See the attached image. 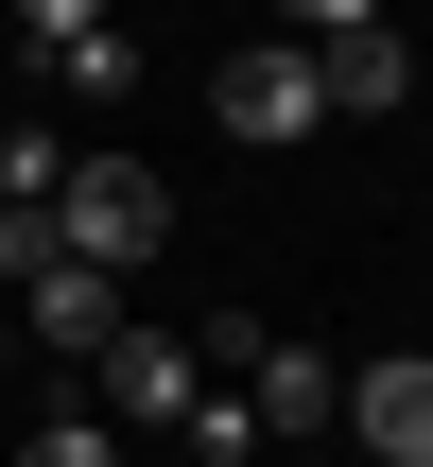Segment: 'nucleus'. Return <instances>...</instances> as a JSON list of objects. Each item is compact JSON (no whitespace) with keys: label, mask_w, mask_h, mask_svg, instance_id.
Listing matches in <instances>:
<instances>
[{"label":"nucleus","mask_w":433,"mask_h":467,"mask_svg":"<svg viewBox=\"0 0 433 467\" xmlns=\"http://www.w3.org/2000/svg\"><path fill=\"white\" fill-rule=\"evenodd\" d=\"M156 225H174V191L139 173V156H69V191H52V243H69V277H139L156 260Z\"/></svg>","instance_id":"f257e3e1"},{"label":"nucleus","mask_w":433,"mask_h":467,"mask_svg":"<svg viewBox=\"0 0 433 467\" xmlns=\"http://www.w3.org/2000/svg\"><path fill=\"white\" fill-rule=\"evenodd\" d=\"M208 121H226V139H312L330 87H312V52L278 35V52H226V69H208Z\"/></svg>","instance_id":"f03ea898"},{"label":"nucleus","mask_w":433,"mask_h":467,"mask_svg":"<svg viewBox=\"0 0 433 467\" xmlns=\"http://www.w3.org/2000/svg\"><path fill=\"white\" fill-rule=\"evenodd\" d=\"M191 399H208V364H191L174 329H104V416H139V433H191Z\"/></svg>","instance_id":"7ed1b4c3"},{"label":"nucleus","mask_w":433,"mask_h":467,"mask_svg":"<svg viewBox=\"0 0 433 467\" xmlns=\"http://www.w3.org/2000/svg\"><path fill=\"white\" fill-rule=\"evenodd\" d=\"M347 433H364L382 467H433V347H399V364L347 381Z\"/></svg>","instance_id":"20e7f679"},{"label":"nucleus","mask_w":433,"mask_h":467,"mask_svg":"<svg viewBox=\"0 0 433 467\" xmlns=\"http://www.w3.org/2000/svg\"><path fill=\"white\" fill-rule=\"evenodd\" d=\"M17 52H35L52 87H121V69H139V35H121L104 0H35V35H17Z\"/></svg>","instance_id":"39448f33"},{"label":"nucleus","mask_w":433,"mask_h":467,"mask_svg":"<svg viewBox=\"0 0 433 467\" xmlns=\"http://www.w3.org/2000/svg\"><path fill=\"white\" fill-rule=\"evenodd\" d=\"M312 87H330V104H399V87H417V52H399L382 17H312Z\"/></svg>","instance_id":"423d86ee"},{"label":"nucleus","mask_w":433,"mask_h":467,"mask_svg":"<svg viewBox=\"0 0 433 467\" xmlns=\"http://www.w3.org/2000/svg\"><path fill=\"white\" fill-rule=\"evenodd\" d=\"M104 329H121V295H104V277H69V260L17 295V347H87V364H104Z\"/></svg>","instance_id":"0eeeda50"},{"label":"nucleus","mask_w":433,"mask_h":467,"mask_svg":"<svg viewBox=\"0 0 433 467\" xmlns=\"http://www.w3.org/2000/svg\"><path fill=\"white\" fill-rule=\"evenodd\" d=\"M52 191H69V139L17 121V139H0V208H52Z\"/></svg>","instance_id":"6e6552de"},{"label":"nucleus","mask_w":433,"mask_h":467,"mask_svg":"<svg viewBox=\"0 0 433 467\" xmlns=\"http://www.w3.org/2000/svg\"><path fill=\"white\" fill-rule=\"evenodd\" d=\"M52 260H69V243H52V208H0V277H17V295H35V277H52Z\"/></svg>","instance_id":"1a4fd4ad"},{"label":"nucleus","mask_w":433,"mask_h":467,"mask_svg":"<svg viewBox=\"0 0 433 467\" xmlns=\"http://www.w3.org/2000/svg\"><path fill=\"white\" fill-rule=\"evenodd\" d=\"M17 467H121V433H104V416H52V433H35Z\"/></svg>","instance_id":"9d476101"},{"label":"nucleus","mask_w":433,"mask_h":467,"mask_svg":"<svg viewBox=\"0 0 433 467\" xmlns=\"http://www.w3.org/2000/svg\"><path fill=\"white\" fill-rule=\"evenodd\" d=\"M0 364H17V312H0Z\"/></svg>","instance_id":"9b49d317"}]
</instances>
